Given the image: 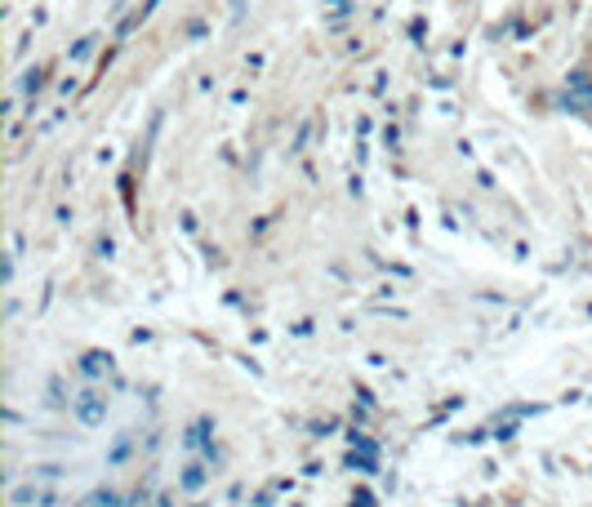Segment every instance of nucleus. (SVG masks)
I'll return each mask as SVG.
<instances>
[{"label": "nucleus", "mask_w": 592, "mask_h": 507, "mask_svg": "<svg viewBox=\"0 0 592 507\" xmlns=\"http://www.w3.org/2000/svg\"><path fill=\"white\" fill-rule=\"evenodd\" d=\"M10 507H67V498L45 489V485H36V480H28V485L10 489Z\"/></svg>", "instance_id": "f257e3e1"}, {"label": "nucleus", "mask_w": 592, "mask_h": 507, "mask_svg": "<svg viewBox=\"0 0 592 507\" xmlns=\"http://www.w3.org/2000/svg\"><path fill=\"white\" fill-rule=\"evenodd\" d=\"M72 410H76L81 423H103V414H107V396H103L99 387H85L81 396H72Z\"/></svg>", "instance_id": "f03ea898"}, {"label": "nucleus", "mask_w": 592, "mask_h": 507, "mask_svg": "<svg viewBox=\"0 0 592 507\" xmlns=\"http://www.w3.org/2000/svg\"><path fill=\"white\" fill-rule=\"evenodd\" d=\"M570 90H574V103H592V72L588 67L570 72Z\"/></svg>", "instance_id": "7ed1b4c3"}, {"label": "nucleus", "mask_w": 592, "mask_h": 507, "mask_svg": "<svg viewBox=\"0 0 592 507\" xmlns=\"http://www.w3.org/2000/svg\"><path fill=\"white\" fill-rule=\"evenodd\" d=\"M103 361H107V356H103V352H90V356H85V365H81V370H85V374H99V370H103Z\"/></svg>", "instance_id": "20e7f679"}]
</instances>
